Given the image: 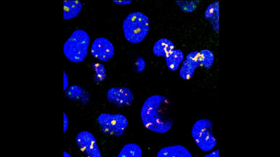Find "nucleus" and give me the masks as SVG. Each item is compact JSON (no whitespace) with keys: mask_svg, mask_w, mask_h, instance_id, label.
Returning a JSON list of instances; mask_svg holds the SVG:
<instances>
[{"mask_svg":"<svg viewBox=\"0 0 280 157\" xmlns=\"http://www.w3.org/2000/svg\"><path fill=\"white\" fill-rule=\"evenodd\" d=\"M199 2L197 1H176V3L183 11L191 13L197 8Z\"/></svg>","mask_w":280,"mask_h":157,"instance_id":"obj_18","label":"nucleus"},{"mask_svg":"<svg viewBox=\"0 0 280 157\" xmlns=\"http://www.w3.org/2000/svg\"><path fill=\"white\" fill-rule=\"evenodd\" d=\"M82 8V4L79 1H64L63 19L68 20L76 17L80 12Z\"/></svg>","mask_w":280,"mask_h":157,"instance_id":"obj_10","label":"nucleus"},{"mask_svg":"<svg viewBox=\"0 0 280 157\" xmlns=\"http://www.w3.org/2000/svg\"><path fill=\"white\" fill-rule=\"evenodd\" d=\"M158 157H192L190 152L185 147L180 145L162 148L158 152Z\"/></svg>","mask_w":280,"mask_h":157,"instance_id":"obj_9","label":"nucleus"},{"mask_svg":"<svg viewBox=\"0 0 280 157\" xmlns=\"http://www.w3.org/2000/svg\"><path fill=\"white\" fill-rule=\"evenodd\" d=\"M63 90L64 91H65L68 88L69 85V79L67 74L64 72H63Z\"/></svg>","mask_w":280,"mask_h":157,"instance_id":"obj_22","label":"nucleus"},{"mask_svg":"<svg viewBox=\"0 0 280 157\" xmlns=\"http://www.w3.org/2000/svg\"><path fill=\"white\" fill-rule=\"evenodd\" d=\"M97 121L104 134L116 137L122 136L128 124L126 117L120 114L103 113L98 116Z\"/></svg>","mask_w":280,"mask_h":157,"instance_id":"obj_5","label":"nucleus"},{"mask_svg":"<svg viewBox=\"0 0 280 157\" xmlns=\"http://www.w3.org/2000/svg\"><path fill=\"white\" fill-rule=\"evenodd\" d=\"M185 60L196 69L201 65L200 52L199 51H194L189 53Z\"/></svg>","mask_w":280,"mask_h":157,"instance_id":"obj_19","label":"nucleus"},{"mask_svg":"<svg viewBox=\"0 0 280 157\" xmlns=\"http://www.w3.org/2000/svg\"><path fill=\"white\" fill-rule=\"evenodd\" d=\"M137 65L138 71L141 72L143 71L145 67V63L142 58H139L138 59Z\"/></svg>","mask_w":280,"mask_h":157,"instance_id":"obj_21","label":"nucleus"},{"mask_svg":"<svg viewBox=\"0 0 280 157\" xmlns=\"http://www.w3.org/2000/svg\"><path fill=\"white\" fill-rule=\"evenodd\" d=\"M184 58V55L181 50L174 49L164 58L168 68L174 71L178 69Z\"/></svg>","mask_w":280,"mask_h":157,"instance_id":"obj_14","label":"nucleus"},{"mask_svg":"<svg viewBox=\"0 0 280 157\" xmlns=\"http://www.w3.org/2000/svg\"><path fill=\"white\" fill-rule=\"evenodd\" d=\"M90 51L94 57L104 62L111 59L115 53L114 47L112 43L108 39L103 37L97 38L94 40Z\"/></svg>","mask_w":280,"mask_h":157,"instance_id":"obj_7","label":"nucleus"},{"mask_svg":"<svg viewBox=\"0 0 280 157\" xmlns=\"http://www.w3.org/2000/svg\"><path fill=\"white\" fill-rule=\"evenodd\" d=\"M65 95L68 99L80 101L84 104L89 102L90 96L88 93L81 87L72 85L65 91Z\"/></svg>","mask_w":280,"mask_h":157,"instance_id":"obj_11","label":"nucleus"},{"mask_svg":"<svg viewBox=\"0 0 280 157\" xmlns=\"http://www.w3.org/2000/svg\"><path fill=\"white\" fill-rule=\"evenodd\" d=\"M213 126L211 121L205 118L196 121L192 127V137L197 145L202 151H210L216 144L217 140L213 134Z\"/></svg>","mask_w":280,"mask_h":157,"instance_id":"obj_4","label":"nucleus"},{"mask_svg":"<svg viewBox=\"0 0 280 157\" xmlns=\"http://www.w3.org/2000/svg\"><path fill=\"white\" fill-rule=\"evenodd\" d=\"M205 157H218L219 150L218 149L212 151L210 153L205 155Z\"/></svg>","mask_w":280,"mask_h":157,"instance_id":"obj_23","label":"nucleus"},{"mask_svg":"<svg viewBox=\"0 0 280 157\" xmlns=\"http://www.w3.org/2000/svg\"><path fill=\"white\" fill-rule=\"evenodd\" d=\"M107 97L110 102L121 107L130 106L134 100L133 93L129 88L126 87L110 88L107 92Z\"/></svg>","mask_w":280,"mask_h":157,"instance_id":"obj_8","label":"nucleus"},{"mask_svg":"<svg viewBox=\"0 0 280 157\" xmlns=\"http://www.w3.org/2000/svg\"><path fill=\"white\" fill-rule=\"evenodd\" d=\"M170 101L166 97L154 95L144 102L140 115L143 124L149 130L163 133L172 128L173 119L169 110Z\"/></svg>","mask_w":280,"mask_h":157,"instance_id":"obj_1","label":"nucleus"},{"mask_svg":"<svg viewBox=\"0 0 280 157\" xmlns=\"http://www.w3.org/2000/svg\"><path fill=\"white\" fill-rule=\"evenodd\" d=\"M205 18L209 20L214 30L219 31V2H214L207 7L205 13Z\"/></svg>","mask_w":280,"mask_h":157,"instance_id":"obj_13","label":"nucleus"},{"mask_svg":"<svg viewBox=\"0 0 280 157\" xmlns=\"http://www.w3.org/2000/svg\"><path fill=\"white\" fill-rule=\"evenodd\" d=\"M113 1L119 5H127L130 4L132 2L131 1Z\"/></svg>","mask_w":280,"mask_h":157,"instance_id":"obj_24","label":"nucleus"},{"mask_svg":"<svg viewBox=\"0 0 280 157\" xmlns=\"http://www.w3.org/2000/svg\"><path fill=\"white\" fill-rule=\"evenodd\" d=\"M90 41L89 36L85 31L80 29L75 30L64 44V56L72 62H82L87 56Z\"/></svg>","mask_w":280,"mask_h":157,"instance_id":"obj_2","label":"nucleus"},{"mask_svg":"<svg viewBox=\"0 0 280 157\" xmlns=\"http://www.w3.org/2000/svg\"><path fill=\"white\" fill-rule=\"evenodd\" d=\"M123 29L125 37L128 42L133 44L139 43L142 42L148 34L149 18L141 12L132 13L124 20Z\"/></svg>","mask_w":280,"mask_h":157,"instance_id":"obj_3","label":"nucleus"},{"mask_svg":"<svg viewBox=\"0 0 280 157\" xmlns=\"http://www.w3.org/2000/svg\"><path fill=\"white\" fill-rule=\"evenodd\" d=\"M200 52L201 65L206 68H209L212 66L214 60V55L208 49L202 50Z\"/></svg>","mask_w":280,"mask_h":157,"instance_id":"obj_16","label":"nucleus"},{"mask_svg":"<svg viewBox=\"0 0 280 157\" xmlns=\"http://www.w3.org/2000/svg\"><path fill=\"white\" fill-rule=\"evenodd\" d=\"M69 124L68 117L65 112L63 113V133H66L68 129Z\"/></svg>","mask_w":280,"mask_h":157,"instance_id":"obj_20","label":"nucleus"},{"mask_svg":"<svg viewBox=\"0 0 280 157\" xmlns=\"http://www.w3.org/2000/svg\"><path fill=\"white\" fill-rule=\"evenodd\" d=\"M196 69L185 60L183 62L180 69L179 75L183 79H189L193 76Z\"/></svg>","mask_w":280,"mask_h":157,"instance_id":"obj_17","label":"nucleus"},{"mask_svg":"<svg viewBox=\"0 0 280 157\" xmlns=\"http://www.w3.org/2000/svg\"><path fill=\"white\" fill-rule=\"evenodd\" d=\"M142 151L138 145L133 143L125 144L119 152L118 157H141Z\"/></svg>","mask_w":280,"mask_h":157,"instance_id":"obj_15","label":"nucleus"},{"mask_svg":"<svg viewBox=\"0 0 280 157\" xmlns=\"http://www.w3.org/2000/svg\"><path fill=\"white\" fill-rule=\"evenodd\" d=\"M174 45L170 40L162 38L155 43L153 48V54L157 56L165 58L174 49Z\"/></svg>","mask_w":280,"mask_h":157,"instance_id":"obj_12","label":"nucleus"},{"mask_svg":"<svg viewBox=\"0 0 280 157\" xmlns=\"http://www.w3.org/2000/svg\"><path fill=\"white\" fill-rule=\"evenodd\" d=\"M78 148L86 155L90 157H101L102 155L96 139L91 132L83 131L79 132L76 138Z\"/></svg>","mask_w":280,"mask_h":157,"instance_id":"obj_6","label":"nucleus"},{"mask_svg":"<svg viewBox=\"0 0 280 157\" xmlns=\"http://www.w3.org/2000/svg\"><path fill=\"white\" fill-rule=\"evenodd\" d=\"M63 156L64 157H71V155L68 152L66 151H64L63 152Z\"/></svg>","mask_w":280,"mask_h":157,"instance_id":"obj_25","label":"nucleus"}]
</instances>
